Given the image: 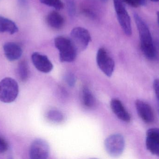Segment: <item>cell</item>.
I'll return each instance as SVG.
<instances>
[{
	"label": "cell",
	"instance_id": "obj_16",
	"mask_svg": "<svg viewBox=\"0 0 159 159\" xmlns=\"http://www.w3.org/2000/svg\"><path fill=\"white\" fill-rule=\"evenodd\" d=\"M17 73L20 79L22 82H26L30 76V70L28 63L25 61L20 63L18 66Z\"/></svg>",
	"mask_w": 159,
	"mask_h": 159
},
{
	"label": "cell",
	"instance_id": "obj_22",
	"mask_svg": "<svg viewBox=\"0 0 159 159\" xmlns=\"http://www.w3.org/2000/svg\"><path fill=\"white\" fill-rule=\"evenodd\" d=\"M8 144L6 141L0 136V154H3L7 151Z\"/></svg>",
	"mask_w": 159,
	"mask_h": 159
},
{
	"label": "cell",
	"instance_id": "obj_18",
	"mask_svg": "<svg viewBox=\"0 0 159 159\" xmlns=\"http://www.w3.org/2000/svg\"><path fill=\"white\" fill-rule=\"evenodd\" d=\"M47 117L50 121L56 123L62 122L64 119L63 114L57 110H49L47 114Z\"/></svg>",
	"mask_w": 159,
	"mask_h": 159
},
{
	"label": "cell",
	"instance_id": "obj_28",
	"mask_svg": "<svg viewBox=\"0 0 159 159\" xmlns=\"http://www.w3.org/2000/svg\"><path fill=\"white\" fill-rule=\"evenodd\" d=\"M102 2H107L108 0H101Z\"/></svg>",
	"mask_w": 159,
	"mask_h": 159
},
{
	"label": "cell",
	"instance_id": "obj_6",
	"mask_svg": "<svg viewBox=\"0 0 159 159\" xmlns=\"http://www.w3.org/2000/svg\"><path fill=\"white\" fill-rule=\"evenodd\" d=\"M70 37L77 51H82L86 49L91 39L89 31L80 27H75L72 30Z\"/></svg>",
	"mask_w": 159,
	"mask_h": 159
},
{
	"label": "cell",
	"instance_id": "obj_9",
	"mask_svg": "<svg viewBox=\"0 0 159 159\" xmlns=\"http://www.w3.org/2000/svg\"><path fill=\"white\" fill-rule=\"evenodd\" d=\"M146 146L153 155L159 157V129L152 128L147 132Z\"/></svg>",
	"mask_w": 159,
	"mask_h": 159
},
{
	"label": "cell",
	"instance_id": "obj_19",
	"mask_svg": "<svg viewBox=\"0 0 159 159\" xmlns=\"http://www.w3.org/2000/svg\"><path fill=\"white\" fill-rule=\"evenodd\" d=\"M40 1L42 3L53 7L56 10H61L64 7V5L61 0H40Z\"/></svg>",
	"mask_w": 159,
	"mask_h": 159
},
{
	"label": "cell",
	"instance_id": "obj_27",
	"mask_svg": "<svg viewBox=\"0 0 159 159\" xmlns=\"http://www.w3.org/2000/svg\"><path fill=\"white\" fill-rule=\"evenodd\" d=\"M150 1H152L153 2H159V0H150Z\"/></svg>",
	"mask_w": 159,
	"mask_h": 159
},
{
	"label": "cell",
	"instance_id": "obj_17",
	"mask_svg": "<svg viewBox=\"0 0 159 159\" xmlns=\"http://www.w3.org/2000/svg\"><path fill=\"white\" fill-rule=\"evenodd\" d=\"M82 99L83 103L86 107H93L95 103V100L90 91L87 87H84L82 90Z\"/></svg>",
	"mask_w": 159,
	"mask_h": 159
},
{
	"label": "cell",
	"instance_id": "obj_20",
	"mask_svg": "<svg viewBox=\"0 0 159 159\" xmlns=\"http://www.w3.org/2000/svg\"><path fill=\"white\" fill-rule=\"evenodd\" d=\"M65 80L70 87H73L76 83V77L72 73L69 72L65 76Z\"/></svg>",
	"mask_w": 159,
	"mask_h": 159
},
{
	"label": "cell",
	"instance_id": "obj_15",
	"mask_svg": "<svg viewBox=\"0 0 159 159\" xmlns=\"http://www.w3.org/2000/svg\"><path fill=\"white\" fill-rule=\"evenodd\" d=\"M18 31L17 26L13 21L0 16V32L14 34L17 32Z\"/></svg>",
	"mask_w": 159,
	"mask_h": 159
},
{
	"label": "cell",
	"instance_id": "obj_8",
	"mask_svg": "<svg viewBox=\"0 0 159 159\" xmlns=\"http://www.w3.org/2000/svg\"><path fill=\"white\" fill-rule=\"evenodd\" d=\"M49 146L45 140H34L30 148V158L32 159H46L49 155Z\"/></svg>",
	"mask_w": 159,
	"mask_h": 159
},
{
	"label": "cell",
	"instance_id": "obj_5",
	"mask_svg": "<svg viewBox=\"0 0 159 159\" xmlns=\"http://www.w3.org/2000/svg\"><path fill=\"white\" fill-rule=\"evenodd\" d=\"M115 10L120 27L125 34L130 36L132 34V26L130 17L120 0H113Z\"/></svg>",
	"mask_w": 159,
	"mask_h": 159
},
{
	"label": "cell",
	"instance_id": "obj_25",
	"mask_svg": "<svg viewBox=\"0 0 159 159\" xmlns=\"http://www.w3.org/2000/svg\"><path fill=\"white\" fill-rule=\"evenodd\" d=\"M120 1H121L122 2L125 3L129 5L134 7L133 4L132 0H120Z\"/></svg>",
	"mask_w": 159,
	"mask_h": 159
},
{
	"label": "cell",
	"instance_id": "obj_10",
	"mask_svg": "<svg viewBox=\"0 0 159 159\" xmlns=\"http://www.w3.org/2000/svg\"><path fill=\"white\" fill-rule=\"evenodd\" d=\"M135 107L141 119L147 124L153 123L155 120V115L152 107L147 103L141 100H136Z\"/></svg>",
	"mask_w": 159,
	"mask_h": 159
},
{
	"label": "cell",
	"instance_id": "obj_2",
	"mask_svg": "<svg viewBox=\"0 0 159 159\" xmlns=\"http://www.w3.org/2000/svg\"><path fill=\"white\" fill-rule=\"evenodd\" d=\"M54 43L55 46L59 51L61 61L72 62L75 60L78 51L70 39L58 36L55 38Z\"/></svg>",
	"mask_w": 159,
	"mask_h": 159
},
{
	"label": "cell",
	"instance_id": "obj_14",
	"mask_svg": "<svg viewBox=\"0 0 159 159\" xmlns=\"http://www.w3.org/2000/svg\"><path fill=\"white\" fill-rule=\"evenodd\" d=\"M48 24L51 28L56 30L61 29L64 26V18L58 12L53 11L50 12L47 17Z\"/></svg>",
	"mask_w": 159,
	"mask_h": 159
},
{
	"label": "cell",
	"instance_id": "obj_24",
	"mask_svg": "<svg viewBox=\"0 0 159 159\" xmlns=\"http://www.w3.org/2000/svg\"><path fill=\"white\" fill-rule=\"evenodd\" d=\"M134 7H138L139 6H143L146 4V0H132Z\"/></svg>",
	"mask_w": 159,
	"mask_h": 159
},
{
	"label": "cell",
	"instance_id": "obj_13",
	"mask_svg": "<svg viewBox=\"0 0 159 159\" xmlns=\"http://www.w3.org/2000/svg\"><path fill=\"white\" fill-rule=\"evenodd\" d=\"M3 50L6 57L10 61L18 59L22 53V49L20 46L14 42H7L5 44Z\"/></svg>",
	"mask_w": 159,
	"mask_h": 159
},
{
	"label": "cell",
	"instance_id": "obj_21",
	"mask_svg": "<svg viewBox=\"0 0 159 159\" xmlns=\"http://www.w3.org/2000/svg\"><path fill=\"white\" fill-rule=\"evenodd\" d=\"M68 10L70 16H74L75 12V6L73 0H67Z\"/></svg>",
	"mask_w": 159,
	"mask_h": 159
},
{
	"label": "cell",
	"instance_id": "obj_11",
	"mask_svg": "<svg viewBox=\"0 0 159 159\" xmlns=\"http://www.w3.org/2000/svg\"><path fill=\"white\" fill-rule=\"evenodd\" d=\"M31 59L34 67L42 72L48 73L53 69V64L45 55L34 52L32 55Z\"/></svg>",
	"mask_w": 159,
	"mask_h": 159
},
{
	"label": "cell",
	"instance_id": "obj_3",
	"mask_svg": "<svg viewBox=\"0 0 159 159\" xmlns=\"http://www.w3.org/2000/svg\"><path fill=\"white\" fill-rule=\"evenodd\" d=\"M19 93V86L16 80L6 77L0 82V101L10 103L15 101Z\"/></svg>",
	"mask_w": 159,
	"mask_h": 159
},
{
	"label": "cell",
	"instance_id": "obj_26",
	"mask_svg": "<svg viewBox=\"0 0 159 159\" xmlns=\"http://www.w3.org/2000/svg\"><path fill=\"white\" fill-rule=\"evenodd\" d=\"M157 16L158 22L159 25V12H158L157 13Z\"/></svg>",
	"mask_w": 159,
	"mask_h": 159
},
{
	"label": "cell",
	"instance_id": "obj_1",
	"mask_svg": "<svg viewBox=\"0 0 159 159\" xmlns=\"http://www.w3.org/2000/svg\"><path fill=\"white\" fill-rule=\"evenodd\" d=\"M134 17L139 32L141 50L147 58L155 60L157 57V52L148 26L137 13H134Z\"/></svg>",
	"mask_w": 159,
	"mask_h": 159
},
{
	"label": "cell",
	"instance_id": "obj_23",
	"mask_svg": "<svg viewBox=\"0 0 159 159\" xmlns=\"http://www.w3.org/2000/svg\"><path fill=\"white\" fill-rule=\"evenodd\" d=\"M153 87L159 103V79H156L153 83Z\"/></svg>",
	"mask_w": 159,
	"mask_h": 159
},
{
	"label": "cell",
	"instance_id": "obj_12",
	"mask_svg": "<svg viewBox=\"0 0 159 159\" xmlns=\"http://www.w3.org/2000/svg\"><path fill=\"white\" fill-rule=\"evenodd\" d=\"M110 106L113 113L120 120L125 122H129L131 121L130 115L118 99H113L110 102Z\"/></svg>",
	"mask_w": 159,
	"mask_h": 159
},
{
	"label": "cell",
	"instance_id": "obj_4",
	"mask_svg": "<svg viewBox=\"0 0 159 159\" xmlns=\"http://www.w3.org/2000/svg\"><path fill=\"white\" fill-rule=\"evenodd\" d=\"M105 147L110 156L117 157L120 156L125 148V142L121 134H112L105 141Z\"/></svg>",
	"mask_w": 159,
	"mask_h": 159
},
{
	"label": "cell",
	"instance_id": "obj_7",
	"mask_svg": "<svg viewBox=\"0 0 159 159\" xmlns=\"http://www.w3.org/2000/svg\"><path fill=\"white\" fill-rule=\"evenodd\" d=\"M96 62L100 70L107 77H111L114 72L115 63L105 49H99L96 55Z\"/></svg>",
	"mask_w": 159,
	"mask_h": 159
}]
</instances>
